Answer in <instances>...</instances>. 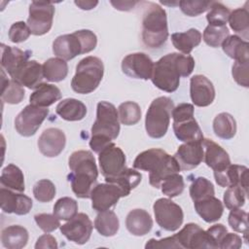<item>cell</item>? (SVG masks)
Segmentation results:
<instances>
[{"instance_id":"1","label":"cell","mask_w":249,"mask_h":249,"mask_svg":"<svg viewBox=\"0 0 249 249\" xmlns=\"http://www.w3.org/2000/svg\"><path fill=\"white\" fill-rule=\"evenodd\" d=\"M195 59L189 54L167 53L154 63L151 80L160 89L175 91L180 84V77H188L195 68Z\"/></svg>"},{"instance_id":"2","label":"cell","mask_w":249,"mask_h":249,"mask_svg":"<svg viewBox=\"0 0 249 249\" xmlns=\"http://www.w3.org/2000/svg\"><path fill=\"white\" fill-rule=\"evenodd\" d=\"M71 170L68 180L76 196L80 198H89L92 188L96 185L98 170L95 159L91 152L87 150L75 151L68 160Z\"/></svg>"},{"instance_id":"3","label":"cell","mask_w":249,"mask_h":249,"mask_svg":"<svg viewBox=\"0 0 249 249\" xmlns=\"http://www.w3.org/2000/svg\"><path fill=\"white\" fill-rule=\"evenodd\" d=\"M133 167L149 171V183L156 189L170 174L179 172L180 166L174 157L161 149H149L138 154L133 161Z\"/></svg>"},{"instance_id":"4","label":"cell","mask_w":249,"mask_h":249,"mask_svg":"<svg viewBox=\"0 0 249 249\" xmlns=\"http://www.w3.org/2000/svg\"><path fill=\"white\" fill-rule=\"evenodd\" d=\"M89 147L94 153H99L116 139L120 132L119 115L116 107L107 101L97 103L96 120L91 126Z\"/></svg>"},{"instance_id":"5","label":"cell","mask_w":249,"mask_h":249,"mask_svg":"<svg viewBox=\"0 0 249 249\" xmlns=\"http://www.w3.org/2000/svg\"><path fill=\"white\" fill-rule=\"evenodd\" d=\"M167 18L159 4L149 3L142 19V41L150 49L160 48L167 40Z\"/></svg>"},{"instance_id":"6","label":"cell","mask_w":249,"mask_h":249,"mask_svg":"<svg viewBox=\"0 0 249 249\" xmlns=\"http://www.w3.org/2000/svg\"><path fill=\"white\" fill-rule=\"evenodd\" d=\"M103 73L104 65L100 58L92 55L86 56L76 66V72L71 81V88L77 93H90L99 86Z\"/></svg>"},{"instance_id":"7","label":"cell","mask_w":249,"mask_h":249,"mask_svg":"<svg viewBox=\"0 0 249 249\" xmlns=\"http://www.w3.org/2000/svg\"><path fill=\"white\" fill-rule=\"evenodd\" d=\"M173 108V101L166 96H160L152 101L145 118V128L150 137L158 139L165 135Z\"/></svg>"},{"instance_id":"8","label":"cell","mask_w":249,"mask_h":249,"mask_svg":"<svg viewBox=\"0 0 249 249\" xmlns=\"http://www.w3.org/2000/svg\"><path fill=\"white\" fill-rule=\"evenodd\" d=\"M173 130L175 136L185 143L202 141V131L194 117V106L190 103H180L172 110Z\"/></svg>"},{"instance_id":"9","label":"cell","mask_w":249,"mask_h":249,"mask_svg":"<svg viewBox=\"0 0 249 249\" xmlns=\"http://www.w3.org/2000/svg\"><path fill=\"white\" fill-rule=\"evenodd\" d=\"M156 222L158 225L167 231H177L183 223L184 214L182 208L169 198H159L153 205Z\"/></svg>"},{"instance_id":"10","label":"cell","mask_w":249,"mask_h":249,"mask_svg":"<svg viewBox=\"0 0 249 249\" xmlns=\"http://www.w3.org/2000/svg\"><path fill=\"white\" fill-rule=\"evenodd\" d=\"M54 6L48 1H33L29 6L27 25L31 34L41 36L50 31L53 25Z\"/></svg>"},{"instance_id":"11","label":"cell","mask_w":249,"mask_h":249,"mask_svg":"<svg viewBox=\"0 0 249 249\" xmlns=\"http://www.w3.org/2000/svg\"><path fill=\"white\" fill-rule=\"evenodd\" d=\"M49 115V109L29 104L15 119L16 130L22 136L29 137L36 133Z\"/></svg>"},{"instance_id":"12","label":"cell","mask_w":249,"mask_h":249,"mask_svg":"<svg viewBox=\"0 0 249 249\" xmlns=\"http://www.w3.org/2000/svg\"><path fill=\"white\" fill-rule=\"evenodd\" d=\"M98 162L104 178L115 177L126 168L124 153L113 142L98 153Z\"/></svg>"},{"instance_id":"13","label":"cell","mask_w":249,"mask_h":249,"mask_svg":"<svg viewBox=\"0 0 249 249\" xmlns=\"http://www.w3.org/2000/svg\"><path fill=\"white\" fill-rule=\"evenodd\" d=\"M124 195L121 188L113 183H102L96 184L91 192L89 198L91 199V207L97 211L109 210L115 206L121 197Z\"/></svg>"},{"instance_id":"14","label":"cell","mask_w":249,"mask_h":249,"mask_svg":"<svg viewBox=\"0 0 249 249\" xmlns=\"http://www.w3.org/2000/svg\"><path fill=\"white\" fill-rule=\"evenodd\" d=\"M92 223L85 213H78L67 223L60 225V232L69 240L76 244H85L89 241L91 231Z\"/></svg>"},{"instance_id":"15","label":"cell","mask_w":249,"mask_h":249,"mask_svg":"<svg viewBox=\"0 0 249 249\" xmlns=\"http://www.w3.org/2000/svg\"><path fill=\"white\" fill-rule=\"evenodd\" d=\"M153 68V60L144 53H129L122 60V70L130 78L149 80L152 77Z\"/></svg>"},{"instance_id":"16","label":"cell","mask_w":249,"mask_h":249,"mask_svg":"<svg viewBox=\"0 0 249 249\" xmlns=\"http://www.w3.org/2000/svg\"><path fill=\"white\" fill-rule=\"evenodd\" d=\"M175 237L181 248L197 249L210 248L211 243L206 231H203L198 225L189 223L175 234Z\"/></svg>"},{"instance_id":"17","label":"cell","mask_w":249,"mask_h":249,"mask_svg":"<svg viewBox=\"0 0 249 249\" xmlns=\"http://www.w3.org/2000/svg\"><path fill=\"white\" fill-rule=\"evenodd\" d=\"M66 137L64 132L56 127L45 129L38 139V148L47 158L57 157L64 149Z\"/></svg>"},{"instance_id":"18","label":"cell","mask_w":249,"mask_h":249,"mask_svg":"<svg viewBox=\"0 0 249 249\" xmlns=\"http://www.w3.org/2000/svg\"><path fill=\"white\" fill-rule=\"evenodd\" d=\"M173 157L181 170L186 171L197 167L203 160L202 141L187 142L180 145Z\"/></svg>"},{"instance_id":"19","label":"cell","mask_w":249,"mask_h":249,"mask_svg":"<svg viewBox=\"0 0 249 249\" xmlns=\"http://www.w3.org/2000/svg\"><path fill=\"white\" fill-rule=\"evenodd\" d=\"M190 94L193 103L198 107L210 105L215 98L212 82L203 75H195L190 81Z\"/></svg>"},{"instance_id":"20","label":"cell","mask_w":249,"mask_h":249,"mask_svg":"<svg viewBox=\"0 0 249 249\" xmlns=\"http://www.w3.org/2000/svg\"><path fill=\"white\" fill-rule=\"evenodd\" d=\"M1 209L5 213H15L17 215H25L32 208V199L21 194L15 193L12 190L1 187L0 189Z\"/></svg>"},{"instance_id":"21","label":"cell","mask_w":249,"mask_h":249,"mask_svg":"<svg viewBox=\"0 0 249 249\" xmlns=\"http://www.w3.org/2000/svg\"><path fill=\"white\" fill-rule=\"evenodd\" d=\"M248 171L245 165L230 164L222 171H214V178L220 187L238 185L248 193Z\"/></svg>"},{"instance_id":"22","label":"cell","mask_w":249,"mask_h":249,"mask_svg":"<svg viewBox=\"0 0 249 249\" xmlns=\"http://www.w3.org/2000/svg\"><path fill=\"white\" fill-rule=\"evenodd\" d=\"M30 54V51H22L16 47L1 44V66L12 79L21 66L29 60Z\"/></svg>"},{"instance_id":"23","label":"cell","mask_w":249,"mask_h":249,"mask_svg":"<svg viewBox=\"0 0 249 249\" xmlns=\"http://www.w3.org/2000/svg\"><path fill=\"white\" fill-rule=\"evenodd\" d=\"M203 160L213 171H222L231 164L229 154L211 139L203 138Z\"/></svg>"},{"instance_id":"24","label":"cell","mask_w":249,"mask_h":249,"mask_svg":"<svg viewBox=\"0 0 249 249\" xmlns=\"http://www.w3.org/2000/svg\"><path fill=\"white\" fill-rule=\"evenodd\" d=\"M53 53L63 59L70 60L83 53V47L79 37L75 32L58 36L53 43Z\"/></svg>"},{"instance_id":"25","label":"cell","mask_w":249,"mask_h":249,"mask_svg":"<svg viewBox=\"0 0 249 249\" xmlns=\"http://www.w3.org/2000/svg\"><path fill=\"white\" fill-rule=\"evenodd\" d=\"M43 78V65L36 60H28L12 79L23 87L35 89L40 84H42Z\"/></svg>"},{"instance_id":"26","label":"cell","mask_w":249,"mask_h":249,"mask_svg":"<svg viewBox=\"0 0 249 249\" xmlns=\"http://www.w3.org/2000/svg\"><path fill=\"white\" fill-rule=\"evenodd\" d=\"M125 227L131 234L142 236L151 231L153 220L146 210L137 208L128 212L125 218Z\"/></svg>"},{"instance_id":"27","label":"cell","mask_w":249,"mask_h":249,"mask_svg":"<svg viewBox=\"0 0 249 249\" xmlns=\"http://www.w3.org/2000/svg\"><path fill=\"white\" fill-rule=\"evenodd\" d=\"M194 206L196 213L206 223H214L218 221L221 219L224 212L223 203L215 197V196L196 200L194 201Z\"/></svg>"},{"instance_id":"28","label":"cell","mask_w":249,"mask_h":249,"mask_svg":"<svg viewBox=\"0 0 249 249\" xmlns=\"http://www.w3.org/2000/svg\"><path fill=\"white\" fill-rule=\"evenodd\" d=\"M61 98L60 89L52 84L42 83L30 94V104L47 108Z\"/></svg>"},{"instance_id":"29","label":"cell","mask_w":249,"mask_h":249,"mask_svg":"<svg viewBox=\"0 0 249 249\" xmlns=\"http://www.w3.org/2000/svg\"><path fill=\"white\" fill-rule=\"evenodd\" d=\"M27 230L19 225L6 227L1 231V243L7 249H21L28 241Z\"/></svg>"},{"instance_id":"30","label":"cell","mask_w":249,"mask_h":249,"mask_svg":"<svg viewBox=\"0 0 249 249\" xmlns=\"http://www.w3.org/2000/svg\"><path fill=\"white\" fill-rule=\"evenodd\" d=\"M56 114L63 120L76 122L83 120L87 115L86 105L75 98H66L60 101L55 108Z\"/></svg>"},{"instance_id":"31","label":"cell","mask_w":249,"mask_h":249,"mask_svg":"<svg viewBox=\"0 0 249 249\" xmlns=\"http://www.w3.org/2000/svg\"><path fill=\"white\" fill-rule=\"evenodd\" d=\"M248 42L237 35H229L222 44L224 53L235 61H249Z\"/></svg>"},{"instance_id":"32","label":"cell","mask_w":249,"mask_h":249,"mask_svg":"<svg viewBox=\"0 0 249 249\" xmlns=\"http://www.w3.org/2000/svg\"><path fill=\"white\" fill-rule=\"evenodd\" d=\"M173 46L181 53L189 54L201 42V33L196 29L191 28L185 32H176L171 35Z\"/></svg>"},{"instance_id":"33","label":"cell","mask_w":249,"mask_h":249,"mask_svg":"<svg viewBox=\"0 0 249 249\" xmlns=\"http://www.w3.org/2000/svg\"><path fill=\"white\" fill-rule=\"evenodd\" d=\"M0 184L1 187L18 193H22L25 190L23 173L19 167L13 163H10L3 168L0 176Z\"/></svg>"},{"instance_id":"34","label":"cell","mask_w":249,"mask_h":249,"mask_svg":"<svg viewBox=\"0 0 249 249\" xmlns=\"http://www.w3.org/2000/svg\"><path fill=\"white\" fill-rule=\"evenodd\" d=\"M142 180V175L140 172L132 168H124L119 175L112 178H105L107 183L116 184L121 188L124 196H127L131 190L136 188Z\"/></svg>"},{"instance_id":"35","label":"cell","mask_w":249,"mask_h":249,"mask_svg":"<svg viewBox=\"0 0 249 249\" xmlns=\"http://www.w3.org/2000/svg\"><path fill=\"white\" fill-rule=\"evenodd\" d=\"M94 228L103 236H113L119 231L120 222L114 211L105 210L99 212L96 216Z\"/></svg>"},{"instance_id":"36","label":"cell","mask_w":249,"mask_h":249,"mask_svg":"<svg viewBox=\"0 0 249 249\" xmlns=\"http://www.w3.org/2000/svg\"><path fill=\"white\" fill-rule=\"evenodd\" d=\"M24 93L25 92L22 86L13 79L9 80L8 78H6L5 73L2 69V101L9 104H18L22 101Z\"/></svg>"},{"instance_id":"37","label":"cell","mask_w":249,"mask_h":249,"mask_svg":"<svg viewBox=\"0 0 249 249\" xmlns=\"http://www.w3.org/2000/svg\"><path fill=\"white\" fill-rule=\"evenodd\" d=\"M44 78L50 82H60L68 74L67 62L59 57H51L43 64Z\"/></svg>"},{"instance_id":"38","label":"cell","mask_w":249,"mask_h":249,"mask_svg":"<svg viewBox=\"0 0 249 249\" xmlns=\"http://www.w3.org/2000/svg\"><path fill=\"white\" fill-rule=\"evenodd\" d=\"M213 130L222 139H231L236 133V122L233 117L226 112L218 114L213 121Z\"/></svg>"},{"instance_id":"39","label":"cell","mask_w":249,"mask_h":249,"mask_svg":"<svg viewBox=\"0 0 249 249\" xmlns=\"http://www.w3.org/2000/svg\"><path fill=\"white\" fill-rule=\"evenodd\" d=\"M231 28L237 34H240L245 40L248 39L249 32V12L246 7L237 8L231 12L229 17ZM240 37V38H241Z\"/></svg>"},{"instance_id":"40","label":"cell","mask_w":249,"mask_h":249,"mask_svg":"<svg viewBox=\"0 0 249 249\" xmlns=\"http://www.w3.org/2000/svg\"><path fill=\"white\" fill-rule=\"evenodd\" d=\"M118 111L119 119L124 125L136 124L141 119V109L136 102L125 101L120 104Z\"/></svg>"},{"instance_id":"41","label":"cell","mask_w":249,"mask_h":249,"mask_svg":"<svg viewBox=\"0 0 249 249\" xmlns=\"http://www.w3.org/2000/svg\"><path fill=\"white\" fill-rule=\"evenodd\" d=\"M53 214L59 220L69 221L78 214V203L69 196L60 197L53 205Z\"/></svg>"},{"instance_id":"42","label":"cell","mask_w":249,"mask_h":249,"mask_svg":"<svg viewBox=\"0 0 249 249\" xmlns=\"http://www.w3.org/2000/svg\"><path fill=\"white\" fill-rule=\"evenodd\" d=\"M230 35L229 28L227 25L224 26H214L207 25L203 31V41L212 48H218L222 46L223 42Z\"/></svg>"},{"instance_id":"43","label":"cell","mask_w":249,"mask_h":249,"mask_svg":"<svg viewBox=\"0 0 249 249\" xmlns=\"http://www.w3.org/2000/svg\"><path fill=\"white\" fill-rule=\"evenodd\" d=\"M231 11L221 2L212 1V4L206 15V19L209 25L224 26L229 20Z\"/></svg>"},{"instance_id":"44","label":"cell","mask_w":249,"mask_h":249,"mask_svg":"<svg viewBox=\"0 0 249 249\" xmlns=\"http://www.w3.org/2000/svg\"><path fill=\"white\" fill-rule=\"evenodd\" d=\"M161 192L163 195L167 196L168 197H175L181 195L185 188V183L183 176L177 173H173L168 175L163 179L160 184Z\"/></svg>"},{"instance_id":"45","label":"cell","mask_w":249,"mask_h":249,"mask_svg":"<svg viewBox=\"0 0 249 249\" xmlns=\"http://www.w3.org/2000/svg\"><path fill=\"white\" fill-rule=\"evenodd\" d=\"M247 194L248 193L238 185L228 187L224 193V203L226 207L230 210L241 208L245 203Z\"/></svg>"},{"instance_id":"46","label":"cell","mask_w":249,"mask_h":249,"mask_svg":"<svg viewBox=\"0 0 249 249\" xmlns=\"http://www.w3.org/2000/svg\"><path fill=\"white\" fill-rule=\"evenodd\" d=\"M215 195L213 184L205 177L196 178L190 186V196L193 201Z\"/></svg>"},{"instance_id":"47","label":"cell","mask_w":249,"mask_h":249,"mask_svg":"<svg viewBox=\"0 0 249 249\" xmlns=\"http://www.w3.org/2000/svg\"><path fill=\"white\" fill-rule=\"evenodd\" d=\"M229 225L231 228L236 231L241 232L244 234L245 240L247 242V234H248V214L241 208L231 209L229 218H228Z\"/></svg>"},{"instance_id":"48","label":"cell","mask_w":249,"mask_h":249,"mask_svg":"<svg viewBox=\"0 0 249 249\" xmlns=\"http://www.w3.org/2000/svg\"><path fill=\"white\" fill-rule=\"evenodd\" d=\"M55 193V186L48 179L39 180L33 187L34 197L40 202H49L53 200Z\"/></svg>"},{"instance_id":"49","label":"cell","mask_w":249,"mask_h":249,"mask_svg":"<svg viewBox=\"0 0 249 249\" xmlns=\"http://www.w3.org/2000/svg\"><path fill=\"white\" fill-rule=\"evenodd\" d=\"M212 1H180L179 6L181 11L189 17H196L205 11L209 10Z\"/></svg>"},{"instance_id":"50","label":"cell","mask_w":249,"mask_h":249,"mask_svg":"<svg viewBox=\"0 0 249 249\" xmlns=\"http://www.w3.org/2000/svg\"><path fill=\"white\" fill-rule=\"evenodd\" d=\"M34 219H35L37 226L44 232H47V233L52 232L60 227L59 219L54 214L40 213V214L35 215Z\"/></svg>"},{"instance_id":"51","label":"cell","mask_w":249,"mask_h":249,"mask_svg":"<svg viewBox=\"0 0 249 249\" xmlns=\"http://www.w3.org/2000/svg\"><path fill=\"white\" fill-rule=\"evenodd\" d=\"M30 34V28L24 21H17L13 23L9 29V39L13 43L24 42L28 39Z\"/></svg>"},{"instance_id":"52","label":"cell","mask_w":249,"mask_h":249,"mask_svg":"<svg viewBox=\"0 0 249 249\" xmlns=\"http://www.w3.org/2000/svg\"><path fill=\"white\" fill-rule=\"evenodd\" d=\"M249 61H235L231 68V74L234 81L244 88L249 87Z\"/></svg>"},{"instance_id":"53","label":"cell","mask_w":249,"mask_h":249,"mask_svg":"<svg viewBox=\"0 0 249 249\" xmlns=\"http://www.w3.org/2000/svg\"><path fill=\"white\" fill-rule=\"evenodd\" d=\"M75 33L81 41L83 47V53H89L95 49L97 44V37L92 31L89 29H82L75 31Z\"/></svg>"},{"instance_id":"54","label":"cell","mask_w":249,"mask_h":249,"mask_svg":"<svg viewBox=\"0 0 249 249\" xmlns=\"http://www.w3.org/2000/svg\"><path fill=\"white\" fill-rule=\"evenodd\" d=\"M206 232L210 239L211 249H216V248H219L220 242L225 236V234L228 232V230L223 224H216L210 227L206 231Z\"/></svg>"},{"instance_id":"55","label":"cell","mask_w":249,"mask_h":249,"mask_svg":"<svg viewBox=\"0 0 249 249\" xmlns=\"http://www.w3.org/2000/svg\"><path fill=\"white\" fill-rule=\"evenodd\" d=\"M145 248H163V249H168V248H181L179 245L175 234L172 236L164 237L161 239H155L151 238L147 243L145 244Z\"/></svg>"},{"instance_id":"56","label":"cell","mask_w":249,"mask_h":249,"mask_svg":"<svg viewBox=\"0 0 249 249\" xmlns=\"http://www.w3.org/2000/svg\"><path fill=\"white\" fill-rule=\"evenodd\" d=\"M242 246V238L231 232H227L220 242V249H239Z\"/></svg>"},{"instance_id":"57","label":"cell","mask_w":249,"mask_h":249,"mask_svg":"<svg viewBox=\"0 0 249 249\" xmlns=\"http://www.w3.org/2000/svg\"><path fill=\"white\" fill-rule=\"evenodd\" d=\"M58 247L55 238L49 233H45L41 235L35 244V249H42V248H50V249H56Z\"/></svg>"},{"instance_id":"58","label":"cell","mask_w":249,"mask_h":249,"mask_svg":"<svg viewBox=\"0 0 249 249\" xmlns=\"http://www.w3.org/2000/svg\"><path fill=\"white\" fill-rule=\"evenodd\" d=\"M137 1H111V4L115 7L117 10L121 11H129L133 9V7L137 4Z\"/></svg>"},{"instance_id":"59","label":"cell","mask_w":249,"mask_h":249,"mask_svg":"<svg viewBox=\"0 0 249 249\" xmlns=\"http://www.w3.org/2000/svg\"><path fill=\"white\" fill-rule=\"evenodd\" d=\"M74 3L82 10H91L98 4V1H79L78 0V1H75Z\"/></svg>"}]
</instances>
